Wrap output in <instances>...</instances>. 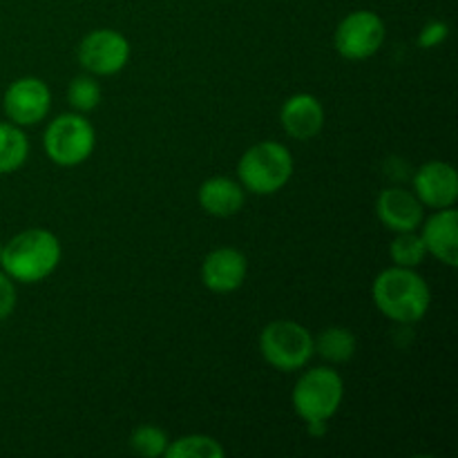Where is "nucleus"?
I'll list each match as a JSON object with an SVG mask.
<instances>
[{
	"mask_svg": "<svg viewBox=\"0 0 458 458\" xmlns=\"http://www.w3.org/2000/svg\"><path fill=\"white\" fill-rule=\"evenodd\" d=\"M371 295L378 311L398 325L420 322L432 302L428 282L414 268L405 267H392L378 273L371 286Z\"/></svg>",
	"mask_w": 458,
	"mask_h": 458,
	"instance_id": "nucleus-1",
	"label": "nucleus"
},
{
	"mask_svg": "<svg viewBox=\"0 0 458 458\" xmlns=\"http://www.w3.org/2000/svg\"><path fill=\"white\" fill-rule=\"evenodd\" d=\"M61 262V242L54 233L30 228L3 246L0 267L13 282L34 284L56 271Z\"/></svg>",
	"mask_w": 458,
	"mask_h": 458,
	"instance_id": "nucleus-2",
	"label": "nucleus"
},
{
	"mask_svg": "<svg viewBox=\"0 0 458 458\" xmlns=\"http://www.w3.org/2000/svg\"><path fill=\"white\" fill-rule=\"evenodd\" d=\"M293 174V157L280 141H262L242 155L237 177L253 195H276Z\"/></svg>",
	"mask_w": 458,
	"mask_h": 458,
	"instance_id": "nucleus-3",
	"label": "nucleus"
},
{
	"mask_svg": "<svg viewBox=\"0 0 458 458\" xmlns=\"http://www.w3.org/2000/svg\"><path fill=\"white\" fill-rule=\"evenodd\" d=\"M259 352L277 371H298L316 353V338L307 327L293 320H276L259 334Z\"/></svg>",
	"mask_w": 458,
	"mask_h": 458,
	"instance_id": "nucleus-4",
	"label": "nucleus"
},
{
	"mask_svg": "<svg viewBox=\"0 0 458 458\" xmlns=\"http://www.w3.org/2000/svg\"><path fill=\"white\" fill-rule=\"evenodd\" d=\"M343 396L344 383L338 371L329 367H316L300 376L291 401L300 419L307 423H327L340 410Z\"/></svg>",
	"mask_w": 458,
	"mask_h": 458,
	"instance_id": "nucleus-5",
	"label": "nucleus"
},
{
	"mask_svg": "<svg viewBox=\"0 0 458 458\" xmlns=\"http://www.w3.org/2000/svg\"><path fill=\"white\" fill-rule=\"evenodd\" d=\"M45 152L58 165H79L92 155L97 134L92 123L83 114H61L47 125L43 137Z\"/></svg>",
	"mask_w": 458,
	"mask_h": 458,
	"instance_id": "nucleus-6",
	"label": "nucleus"
},
{
	"mask_svg": "<svg viewBox=\"0 0 458 458\" xmlns=\"http://www.w3.org/2000/svg\"><path fill=\"white\" fill-rule=\"evenodd\" d=\"M385 36H387V30H385L383 18L374 12L360 9V12H352L340 21L334 36V45L343 58L365 61L383 47Z\"/></svg>",
	"mask_w": 458,
	"mask_h": 458,
	"instance_id": "nucleus-7",
	"label": "nucleus"
},
{
	"mask_svg": "<svg viewBox=\"0 0 458 458\" xmlns=\"http://www.w3.org/2000/svg\"><path fill=\"white\" fill-rule=\"evenodd\" d=\"M130 45L123 34L114 30H94L81 40L79 63L97 76H112L125 67Z\"/></svg>",
	"mask_w": 458,
	"mask_h": 458,
	"instance_id": "nucleus-8",
	"label": "nucleus"
},
{
	"mask_svg": "<svg viewBox=\"0 0 458 458\" xmlns=\"http://www.w3.org/2000/svg\"><path fill=\"white\" fill-rule=\"evenodd\" d=\"M3 107L12 123L36 125L47 116L52 107V92L45 81L36 76H22L4 89Z\"/></svg>",
	"mask_w": 458,
	"mask_h": 458,
	"instance_id": "nucleus-9",
	"label": "nucleus"
},
{
	"mask_svg": "<svg viewBox=\"0 0 458 458\" xmlns=\"http://www.w3.org/2000/svg\"><path fill=\"white\" fill-rule=\"evenodd\" d=\"M414 195L429 208H450L458 199V177L454 165L445 161H429L414 177Z\"/></svg>",
	"mask_w": 458,
	"mask_h": 458,
	"instance_id": "nucleus-10",
	"label": "nucleus"
},
{
	"mask_svg": "<svg viewBox=\"0 0 458 458\" xmlns=\"http://www.w3.org/2000/svg\"><path fill=\"white\" fill-rule=\"evenodd\" d=\"M246 271H249V264H246L244 253L224 246L206 255L201 264V282L213 293H233L244 284Z\"/></svg>",
	"mask_w": 458,
	"mask_h": 458,
	"instance_id": "nucleus-11",
	"label": "nucleus"
},
{
	"mask_svg": "<svg viewBox=\"0 0 458 458\" xmlns=\"http://www.w3.org/2000/svg\"><path fill=\"white\" fill-rule=\"evenodd\" d=\"M376 215L389 231H416L423 224V204L405 188H385L376 199Z\"/></svg>",
	"mask_w": 458,
	"mask_h": 458,
	"instance_id": "nucleus-12",
	"label": "nucleus"
},
{
	"mask_svg": "<svg viewBox=\"0 0 458 458\" xmlns=\"http://www.w3.org/2000/svg\"><path fill=\"white\" fill-rule=\"evenodd\" d=\"M280 123L289 137L298 139V141H309V139L318 137L325 125V107L313 94H293L282 106Z\"/></svg>",
	"mask_w": 458,
	"mask_h": 458,
	"instance_id": "nucleus-13",
	"label": "nucleus"
},
{
	"mask_svg": "<svg viewBox=\"0 0 458 458\" xmlns=\"http://www.w3.org/2000/svg\"><path fill=\"white\" fill-rule=\"evenodd\" d=\"M423 242L429 255L445 267H458V213L454 208H441L425 222Z\"/></svg>",
	"mask_w": 458,
	"mask_h": 458,
	"instance_id": "nucleus-14",
	"label": "nucleus"
},
{
	"mask_svg": "<svg viewBox=\"0 0 458 458\" xmlns=\"http://www.w3.org/2000/svg\"><path fill=\"white\" fill-rule=\"evenodd\" d=\"M244 186L228 177H213L199 188V206L213 217H233L244 208Z\"/></svg>",
	"mask_w": 458,
	"mask_h": 458,
	"instance_id": "nucleus-15",
	"label": "nucleus"
},
{
	"mask_svg": "<svg viewBox=\"0 0 458 458\" xmlns=\"http://www.w3.org/2000/svg\"><path fill=\"white\" fill-rule=\"evenodd\" d=\"M30 155V141L16 123H0V174L21 168Z\"/></svg>",
	"mask_w": 458,
	"mask_h": 458,
	"instance_id": "nucleus-16",
	"label": "nucleus"
},
{
	"mask_svg": "<svg viewBox=\"0 0 458 458\" xmlns=\"http://www.w3.org/2000/svg\"><path fill=\"white\" fill-rule=\"evenodd\" d=\"M316 352L325 360L347 362L356 353V335L344 327H329L316 340Z\"/></svg>",
	"mask_w": 458,
	"mask_h": 458,
	"instance_id": "nucleus-17",
	"label": "nucleus"
},
{
	"mask_svg": "<svg viewBox=\"0 0 458 458\" xmlns=\"http://www.w3.org/2000/svg\"><path fill=\"white\" fill-rule=\"evenodd\" d=\"M168 458H222L224 447L215 438L204 437V434H191L170 443L165 450Z\"/></svg>",
	"mask_w": 458,
	"mask_h": 458,
	"instance_id": "nucleus-18",
	"label": "nucleus"
},
{
	"mask_svg": "<svg viewBox=\"0 0 458 458\" xmlns=\"http://www.w3.org/2000/svg\"><path fill=\"white\" fill-rule=\"evenodd\" d=\"M389 255H392L396 267L416 268L419 264H423L425 255H428V249H425V242L419 233L407 231V233H398V235L394 237L392 246H389Z\"/></svg>",
	"mask_w": 458,
	"mask_h": 458,
	"instance_id": "nucleus-19",
	"label": "nucleus"
},
{
	"mask_svg": "<svg viewBox=\"0 0 458 458\" xmlns=\"http://www.w3.org/2000/svg\"><path fill=\"white\" fill-rule=\"evenodd\" d=\"M170 441L165 437V432L157 425H141L132 432L130 437V447H132L134 454L146 456V458H157L165 456Z\"/></svg>",
	"mask_w": 458,
	"mask_h": 458,
	"instance_id": "nucleus-20",
	"label": "nucleus"
},
{
	"mask_svg": "<svg viewBox=\"0 0 458 458\" xmlns=\"http://www.w3.org/2000/svg\"><path fill=\"white\" fill-rule=\"evenodd\" d=\"M67 101L81 114L92 112L101 103V88H98V83L92 76H76L70 83V89H67Z\"/></svg>",
	"mask_w": 458,
	"mask_h": 458,
	"instance_id": "nucleus-21",
	"label": "nucleus"
},
{
	"mask_svg": "<svg viewBox=\"0 0 458 458\" xmlns=\"http://www.w3.org/2000/svg\"><path fill=\"white\" fill-rule=\"evenodd\" d=\"M16 309V284L4 271H0V322L7 320Z\"/></svg>",
	"mask_w": 458,
	"mask_h": 458,
	"instance_id": "nucleus-22",
	"label": "nucleus"
},
{
	"mask_svg": "<svg viewBox=\"0 0 458 458\" xmlns=\"http://www.w3.org/2000/svg\"><path fill=\"white\" fill-rule=\"evenodd\" d=\"M447 34H450V27L441 21H434V22H429V25L423 27V31H420V36H419V45L425 49L437 47V45H441L443 40L447 38Z\"/></svg>",
	"mask_w": 458,
	"mask_h": 458,
	"instance_id": "nucleus-23",
	"label": "nucleus"
}]
</instances>
